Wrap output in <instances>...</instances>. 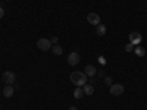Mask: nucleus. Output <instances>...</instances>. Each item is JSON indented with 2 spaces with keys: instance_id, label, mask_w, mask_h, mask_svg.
Instances as JSON below:
<instances>
[{
  "instance_id": "nucleus-1",
  "label": "nucleus",
  "mask_w": 147,
  "mask_h": 110,
  "mask_svg": "<svg viewBox=\"0 0 147 110\" xmlns=\"http://www.w3.org/2000/svg\"><path fill=\"white\" fill-rule=\"evenodd\" d=\"M69 78H71L72 84H75L77 87H84L85 82H87V75H85L84 72H78V70L72 72Z\"/></svg>"
},
{
  "instance_id": "nucleus-2",
  "label": "nucleus",
  "mask_w": 147,
  "mask_h": 110,
  "mask_svg": "<svg viewBox=\"0 0 147 110\" xmlns=\"http://www.w3.org/2000/svg\"><path fill=\"white\" fill-rule=\"evenodd\" d=\"M50 40H47V38H40L38 41H37V47H38V50L41 52H47V50H50Z\"/></svg>"
},
{
  "instance_id": "nucleus-3",
  "label": "nucleus",
  "mask_w": 147,
  "mask_h": 110,
  "mask_svg": "<svg viewBox=\"0 0 147 110\" xmlns=\"http://www.w3.org/2000/svg\"><path fill=\"white\" fill-rule=\"evenodd\" d=\"M109 91H110L112 95H121L122 93H124V85L122 84H112Z\"/></svg>"
},
{
  "instance_id": "nucleus-4",
  "label": "nucleus",
  "mask_w": 147,
  "mask_h": 110,
  "mask_svg": "<svg viewBox=\"0 0 147 110\" xmlns=\"http://www.w3.org/2000/svg\"><path fill=\"white\" fill-rule=\"evenodd\" d=\"M141 40H143V37H141L140 32H131L129 34V43L132 46H138L141 43Z\"/></svg>"
},
{
  "instance_id": "nucleus-5",
  "label": "nucleus",
  "mask_w": 147,
  "mask_h": 110,
  "mask_svg": "<svg viewBox=\"0 0 147 110\" xmlns=\"http://www.w3.org/2000/svg\"><path fill=\"white\" fill-rule=\"evenodd\" d=\"M68 63H69L71 66H77V65L80 63V54H78L77 52H72V53L68 56Z\"/></svg>"
},
{
  "instance_id": "nucleus-6",
  "label": "nucleus",
  "mask_w": 147,
  "mask_h": 110,
  "mask_svg": "<svg viewBox=\"0 0 147 110\" xmlns=\"http://www.w3.org/2000/svg\"><path fill=\"white\" fill-rule=\"evenodd\" d=\"M3 82H6L7 85H12L15 82V73L10 72V70H6L3 73Z\"/></svg>"
},
{
  "instance_id": "nucleus-7",
  "label": "nucleus",
  "mask_w": 147,
  "mask_h": 110,
  "mask_svg": "<svg viewBox=\"0 0 147 110\" xmlns=\"http://www.w3.org/2000/svg\"><path fill=\"white\" fill-rule=\"evenodd\" d=\"M87 21L91 23V25H99L100 23V16L97 15V13H88V16H87Z\"/></svg>"
},
{
  "instance_id": "nucleus-8",
  "label": "nucleus",
  "mask_w": 147,
  "mask_h": 110,
  "mask_svg": "<svg viewBox=\"0 0 147 110\" xmlns=\"http://www.w3.org/2000/svg\"><path fill=\"white\" fill-rule=\"evenodd\" d=\"M13 93H15V90L12 85H7V87L3 88V97H6V99H10V97L13 95Z\"/></svg>"
},
{
  "instance_id": "nucleus-9",
  "label": "nucleus",
  "mask_w": 147,
  "mask_h": 110,
  "mask_svg": "<svg viewBox=\"0 0 147 110\" xmlns=\"http://www.w3.org/2000/svg\"><path fill=\"white\" fill-rule=\"evenodd\" d=\"M96 72H97L96 68H94L93 65H88L87 68H85V72H84V73H85V75H87L88 78H93V76L96 75Z\"/></svg>"
},
{
  "instance_id": "nucleus-10",
  "label": "nucleus",
  "mask_w": 147,
  "mask_h": 110,
  "mask_svg": "<svg viewBox=\"0 0 147 110\" xmlns=\"http://www.w3.org/2000/svg\"><path fill=\"white\" fill-rule=\"evenodd\" d=\"M82 91H84L85 95H93V93H94V87H93L91 84H85L84 87H82Z\"/></svg>"
},
{
  "instance_id": "nucleus-11",
  "label": "nucleus",
  "mask_w": 147,
  "mask_h": 110,
  "mask_svg": "<svg viewBox=\"0 0 147 110\" xmlns=\"http://www.w3.org/2000/svg\"><path fill=\"white\" fill-rule=\"evenodd\" d=\"M52 52H53V54H56V56H60L63 53V48L60 47L59 44H55L53 47H52Z\"/></svg>"
},
{
  "instance_id": "nucleus-12",
  "label": "nucleus",
  "mask_w": 147,
  "mask_h": 110,
  "mask_svg": "<svg viewBox=\"0 0 147 110\" xmlns=\"http://www.w3.org/2000/svg\"><path fill=\"white\" fill-rule=\"evenodd\" d=\"M82 95H84V91H82V88H81V87H77L75 90H74V97H75L77 100H80Z\"/></svg>"
},
{
  "instance_id": "nucleus-13",
  "label": "nucleus",
  "mask_w": 147,
  "mask_h": 110,
  "mask_svg": "<svg viewBox=\"0 0 147 110\" xmlns=\"http://www.w3.org/2000/svg\"><path fill=\"white\" fill-rule=\"evenodd\" d=\"M97 35L99 37H102V35H105L106 34V27L105 25H102V23H99V25H97Z\"/></svg>"
},
{
  "instance_id": "nucleus-14",
  "label": "nucleus",
  "mask_w": 147,
  "mask_h": 110,
  "mask_svg": "<svg viewBox=\"0 0 147 110\" xmlns=\"http://www.w3.org/2000/svg\"><path fill=\"white\" fill-rule=\"evenodd\" d=\"M134 53H136L138 57H143V56L146 54V50H144L141 46H137V47H136V50H134Z\"/></svg>"
},
{
  "instance_id": "nucleus-15",
  "label": "nucleus",
  "mask_w": 147,
  "mask_h": 110,
  "mask_svg": "<svg viewBox=\"0 0 147 110\" xmlns=\"http://www.w3.org/2000/svg\"><path fill=\"white\" fill-rule=\"evenodd\" d=\"M105 82H106V85H112V78L106 76V78H105Z\"/></svg>"
},
{
  "instance_id": "nucleus-16",
  "label": "nucleus",
  "mask_w": 147,
  "mask_h": 110,
  "mask_svg": "<svg viewBox=\"0 0 147 110\" xmlns=\"http://www.w3.org/2000/svg\"><path fill=\"white\" fill-rule=\"evenodd\" d=\"M132 47H134V46L129 43V44H127V46H125V50H127V52H132Z\"/></svg>"
},
{
  "instance_id": "nucleus-17",
  "label": "nucleus",
  "mask_w": 147,
  "mask_h": 110,
  "mask_svg": "<svg viewBox=\"0 0 147 110\" xmlns=\"http://www.w3.org/2000/svg\"><path fill=\"white\" fill-rule=\"evenodd\" d=\"M57 41H59V38H57V37H52V38H50V43H52V44H56Z\"/></svg>"
},
{
  "instance_id": "nucleus-18",
  "label": "nucleus",
  "mask_w": 147,
  "mask_h": 110,
  "mask_svg": "<svg viewBox=\"0 0 147 110\" xmlns=\"http://www.w3.org/2000/svg\"><path fill=\"white\" fill-rule=\"evenodd\" d=\"M3 15H5V10H3L2 7H0V19H2V18H3Z\"/></svg>"
},
{
  "instance_id": "nucleus-19",
  "label": "nucleus",
  "mask_w": 147,
  "mask_h": 110,
  "mask_svg": "<svg viewBox=\"0 0 147 110\" xmlns=\"http://www.w3.org/2000/svg\"><path fill=\"white\" fill-rule=\"evenodd\" d=\"M69 110H77V107H71Z\"/></svg>"
}]
</instances>
